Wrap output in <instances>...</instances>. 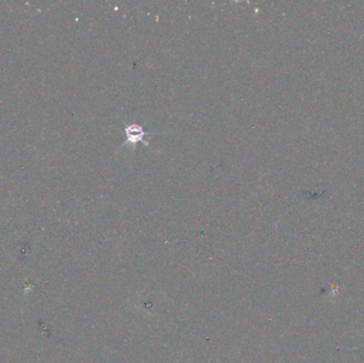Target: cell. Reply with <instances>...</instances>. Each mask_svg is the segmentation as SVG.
I'll return each instance as SVG.
<instances>
[{"label": "cell", "mask_w": 364, "mask_h": 363, "mask_svg": "<svg viewBox=\"0 0 364 363\" xmlns=\"http://www.w3.org/2000/svg\"><path fill=\"white\" fill-rule=\"evenodd\" d=\"M145 135H146V132L143 130L141 126H139V125H131V126H127L126 128V136H127L126 143L136 144L137 142H142Z\"/></svg>", "instance_id": "1"}]
</instances>
